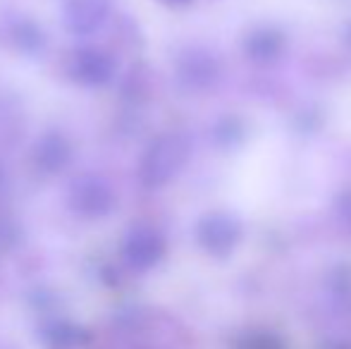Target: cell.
<instances>
[{
    "mask_svg": "<svg viewBox=\"0 0 351 349\" xmlns=\"http://www.w3.org/2000/svg\"><path fill=\"white\" fill-rule=\"evenodd\" d=\"M191 156V141L189 136L180 132H165L156 136L151 146L146 149L139 165V180L148 189H160L170 184L177 175L184 170Z\"/></svg>",
    "mask_w": 351,
    "mask_h": 349,
    "instance_id": "cell-1",
    "label": "cell"
},
{
    "mask_svg": "<svg viewBox=\"0 0 351 349\" xmlns=\"http://www.w3.org/2000/svg\"><path fill=\"white\" fill-rule=\"evenodd\" d=\"M67 204L77 215L88 220L106 218L115 208V191L101 175H79L67 191Z\"/></svg>",
    "mask_w": 351,
    "mask_h": 349,
    "instance_id": "cell-2",
    "label": "cell"
},
{
    "mask_svg": "<svg viewBox=\"0 0 351 349\" xmlns=\"http://www.w3.org/2000/svg\"><path fill=\"white\" fill-rule=\"evenodd\" d=\"M196 239L206 254L215 258H225L239 244L241 225L230 213H208L196 225Z\"/></svg>",
    "mask_w": 351,
    "mask_h": 349,
    "instance_id": "cell-3",
    "label": "cell"
},
{
    "mask_svg": "<svg viewBox=\"0 0 351 349\" xmlns=\"http://www.w3.org/2000/svg\"><path fill=\"white\" fill-rule=\"evenodd\" d=\"M175 75L180 84L189 91H206L220 77V62L206 48H186L177 58Z\"/></svg>",
    "mask_w": 351,
    "mask_h": 349,
    "instance_id": "cell-4",
    "label": "cell"
},
{
    "mask_svg": "<svg viewBox=\"0 0 351 349\" xmlns=\"http://www.w3.org/2000/svg\"><path fill=\"white\" fill-rule=\"evenodd\" d=\"M122 254H125V261L130 268L151 270L165 256V239L151 225H134L127 232L125 244H122Z\"/></svg>",
    "mask_w": 351,
    "mask_h": 349,
    "instance_id": "cell-5",
    "label": "cell"
},
{
    "mask_svg": "<svg viewBox=\"0 0 351 349\" xmlns=\"http://www.w3.org/2000/svg\"><path fill=\"white\" fill-rule=\"evenodd\" d=\"M0 46H8L22 56L36 58L46 51L48 36L32 17L14 14V17L0 19Z\"/></svg>",
    "mask_w": 351,
    "mask_h": 349,
    "instance_id": "cell-6",
    "label": "cell"
},
{
    "mask_svg": "<svg viewBox=\"0 0 351 349\" xmlns=\"http://www.w3.org/2000/svg\"><path fill=\"white\" fill-rule=\"evenodd\" d=\"M112 0H65L62 24L72 36H93L110 17Z\"/></svg>",
    "mask_w": 351,
    "mask_h": 349,
    "instance_id": "cell-7",
    "label": "cell"
},
{
    "mask_svg": "<svg viewBox=\"0 0 351 349\" xmlns=\"http://www.w3.org/2000/svg\"><path fill=\"white\" fill-rule=\"evenodd\" d=\"M70 72L77 82L86 86H106L115 80L117 75V62L103 48H82V51L74 53Z\"/></svg>",
    "mask_w": 351,
    "mask_h": 349,
    "instance_id": "cell-8",
    "label": "cell"
},
{
    "mask_svg": "<svg viewBox=\"0 0 351 349\" xmlns=\"http://www.w3.org/2000/svg\"><path fill=\"white\" fill-rule=\"evenodd\" d=\"M32 160L43 175H60L72 163V144L62 132H46L38 136L32 151Z\"/></svg>",
    "mask_w": 351,
    "mask_h": 349,
    "instance_id": "cell-9",
    "label": "cell"
},
{
    "mask_svg": "<svg viewBox=\"0 0 351 349\" xmlns=\"http://www.w3.org/2000/svg\"><path fill=\"white\" fill-rule=\"evenodd\" d=\"M282 48H285V36L278 29H258L246 38V53L258 62L275 60Z\"/></svg>",
    "mask_w": 351,
    "mask_h": 349,
    "instance_id": "cell-10",
    "label": "cell"
},
{
    "mask_svg": "<svg viewBox=\"0 0 351 349\" xmlns=\"http://www.w3.org/2000/svg\"><path fill=\"white\" fill-rule=\"evenodd\" d=\"M232 349H287L285 347V340L273 330H246L241 333L239 337L234 340Z\"/></svg>",
    "mask_w": 351,
    "mask_h": 349,
    "instance_id": "cell-11",
    "label": "cell"
},
{
    "mask_svg": "<svg viewBox=\"0 0 351 349\" xmlns=\"http://www.w3.org/2000/svg\"><path fill=\"white\" fill-rule=\"evenodd\" d=\"M86 337V333L77 326H70V323H56L46 330V340L51 342L53 347H74Z\"/></svg>",
    "mask_w": 351,
    "mask_h": 349,
    "instance_id": "cell-12",
    "label": "cell"
},
{
    "mask_svg": "<svg viewBox=\"0 0 351 349\" xmlns=\"http://www.w3.org/2000/svg\"><path fill=\"white\" fill-rule=\"evenodd\" d=\"M217 141L222 146H234L241 141V122L237 117H227L217 125Z\"/></svg>",
    "mask_w": 351,
    "mask_h": 349,
    "instance_id": "cell-13",
    "label": "cell"
},
{
    "mask_svg": "<svg viewBox=\"0 0 351 349\" xmlns=\"http://www.w3.org/2000/svg\"><path fill=\"white\" fill-rule=\"evenodd\" d=\"M347 43H349V48H351V27H349V32H347Z\"/></svg>",
    "mask_w": 351,
    "mask_h": 349,
    "instance_id": "cell-14",
    "label": "cell"
},
{
    "mask_svg": "<svg viewBox=\"0 0 351 349\" xmlns=\"http://www.w3.org/2000/svg\"><path fill=\"white\" fill-rule=\"evenodd\" d=\"M165 3H186V0H165Z\"/></svg>",
    "mask_w": 351,
    "mask_h": 349,
    "instance_id": "cell-15",
    "label": "cell"
}]
</instances>
